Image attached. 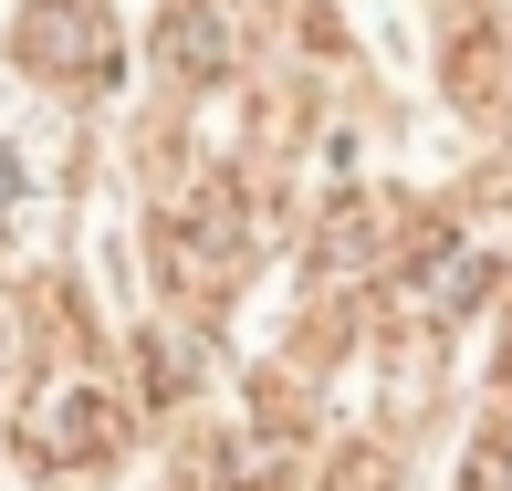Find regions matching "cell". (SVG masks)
Instances as JSON below:
<instances>
[{"mask_svg": "<svg viewBox=\"0 0 512 491\" xmlns=\"http://www.w3.org/2000/svg\"><path fill=\"white\" fill-rule=\"evenodd\" d=\"M502 283V241L492 230H429L398 262V314L418 335H450L460 314H481V293Z\"/></svg>", "mask_w": 512, "mask_h": 491, "instance_id": "1", "label": "cell"}, {"mask_svg": "<svg viewBox=\"0 0 512 491\" xmlns=\"http://www.w3.org/2000/svg\"><path fill=\"white\" fill-rule=\"evenodd\" d=\"M241 251H251V220H241V199H230V178H189V189L157 209V262H168V283L220 293Z\"/></svg>", "mask_w": 512, "mask_h": 491, "instance_id": "2", "label": "cell"}, {"mask_svg": "<svg viewBox=\"0 0 512 491\" xmlns=\"http://www.w3.org/2000/svg\"><path fill=\"white\" fill-rule=\"evenodd\" d=\"M32 450H42V460H105V450H115V397L63 377V387L32 408Z\"/></svg>", "mask_w": 512, "mask_h": 491, "instance_id": "3", "label": "cell"}, {"mask_svg": "<svg viewBox=\"0 0 512 491\" xmlns=\"http://www.w3.org/2000/svg\"><path fill=\"white\" fill-rule=\"evenodd\" d=\"M168 63H178L189 84L220 74V63H230V0H189V11L168 21Z\"/></svg>", "mask_w": 512, "mask_h": 491, "instance_id": "4", "label": "cell"}, {"mask_svg": "<svg viewBox=\"0 0 512 491\" xmlns=\"http://www.w3.org/2000/svg\"><path fill=\"white\" fill-rule=\"evenodd\" d=\"M460 491H512V418H502V429H481V450L460 460Z\"/></svg>", "mask_w": 512, "mask_h": 491, "instance_id": "5", "label": "cell"}, {"mask_svg": "<svg viewBox=\"0 0 512 491\" xmlns=\"http://www.w3.org/2000/svg\"><path fill=\"white\" fill-rule=\"evenodd\" d=\"M502 387H512V324H502Z\"/></svg>", "mask_w": 512, "mask_h": 491, "instance_id": "6", "label": "cell"}]
</instances>
